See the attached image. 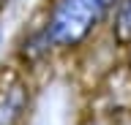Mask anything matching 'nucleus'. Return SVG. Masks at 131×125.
Returning a JSON list of instances; mask_svg holds the SVG:
<instances>
[{"mask_svg": "<svg viewBox=\"0 0 131 125\" xmlns=\"http://www.w3.org/2000/svg\"><path fill=\"white\" fill-rule=\"evenodd\" d=\"M98 3H101V6H104L106 11H112L115 6H117V3H120V0H98Z\"/></svg>", "mask_w": 131, "mask_h": 125, "instance_id": "nucleus-7", "label": "nucleus"}, {"mask_svg": "<svg viewBox=\"0 0 131 125\" xmlns=\"http://www.w3.org/2000/svg\"><path fill=\"white\" fill-rule=\"evenodd\" d=\"M106 38L112 44V49L123 52L126 46H131V0H120L106 19Z\"/></svg>", "mask_w": 131, "mask_h": 125, "instance_id": "nucleus-3", "label": "nucleus"}, {"mask_svg": "<svg viewBox=\"0 0 131 125\" xmlns=\"http://www.w3.org/2000/svg\"><path fill=\"white\" fill-rule=\"evenodd\" d=\"M8 6H11V0H0V49L6 46V25H3V17H6Z\"/></svg>", "mask_w": 131, "mask_h": 125, "instance_id": "nucleus-4", "label": "nucleus"}, {"mask_svg": "<svg viewBox=\"0 0 131 125\" xmlns=\"http://www.w3.org/2000/svg\"><path fill=\"white\" fill-rule=\"evenodd\" d=\"M120 54H123V63H120V65H123V71H126V76L131 79V46H126Z\"/></svg>", "mask_w": 131, "mask_h": 125, "instance_id": "nucleus-5", "label": "nucleus"}, {"mask_svg": "<svg viewBox=\"0 0 131 125\" xmlns=\"http://www.w3.org/2000/svg\"><path fill=\"white\" fill-rule=\"evenodd\" d=\"M57 57H71L106 27L109 11L98 0H47L38 8Z\"/></svg>", "mask_w": 131, "mask_h": 125, "instance_id": "nucleus-1", "label": "nucleus"}, {"mask_svg": "<svg viewBox=\"0 0 131 125\" xmlns=\"http://www.w3.org/2000/svg\"><path fill=\"white\" fill-rule=\"evenodd\" d=\"M82 125H109V122H106V117H101V114H90V117L82 120Z\"/></svg>", "mask_w": 131, "mask_h": 125, "instance_id": "nucleus-6", "label": "nucleus"}, {"mask_svg": "<svg viewBox=\"0 0 131 125\" xmlns=\"http://www.w3.org/2000/svg\"><path fill=\"white\" fill-rule=\"evenodd\" d=\"M36 98L33 76L16 68L11 60L0 65V125H22Z\"/></svg>", "mask_w": 131, "mask_h": 125, "instance_id": "nucleus-2", "label": "nucleus"}]
</instances>
